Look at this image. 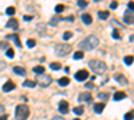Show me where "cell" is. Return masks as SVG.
<instances>
[{"label": "cell", "instance_id": "obj_1", "mask_svg": "<svg viewBox=\"0 0 134 120\" xmlns=\"http://www.w3.org/2000/svg\"><path fill=\"white\" fill-rule=\"evenodd\" d=\"M98 43H99L98 37L94 36V35H90V36H87L86 39H83L78 46H79V48H81L82 52H83V51H91V49L97 48Z\"/></svg>", "mask_w": 134, "mask_h": 120}, {"label": "cell", "instance_id": "obj_2", "mask_svg": "<svg viewBox=\"0 0 134 120\" xmlns=\"http://www.w3.org/2000/svg\"><path fill=\"white\" fill-rule=\"evenodd\" d=\"M88 67H90L95 73H105L107 71V65L105 61L102 60H97V59H93L88 61Z\"/></svg>", "mask_w": 134, "mask_h": 120}, {"label": "cell", "instance_id": "obj_3", "mask_svg": "<svg viewBox=\"0 0 134 120\" xmlns=\"http://www.w3.org/2000/svg\"><path fill=\"white\" fill-rule=\"evenodd\" d=\"M15 115H16V119H18V120H27V117H28V115H30V108H28V105H26V104H19V105L16 107Z\"/></svg>", "mask_w": 134, "mask_h": 120}, {"label": "cell", "instance_id": "obj_4", "mask_svg": "<svg viewBox=\"0 0 134 120\" xmlns=\"http://www.w3.org/2000/svg\"><path fill=\"white\" fill-rule=\"evenodd\" d=\"M70 52H71V46L70 44H57L55 46V53H57L58 56H64Z\"/></svg>", "mask_w": 134, "mask_h": 120}, {"label": "cell", "instance_id": "obj_5", "mask_svg": "<svg viewBox=\"0 0 134 120\" xmlns=\"http://www.w3.org/2000/svg\"><path fill=\"white\" fill-rule=\"evenodd\" d=\"M51 81H52V78L50 75H39L38 78H36V83L39 84V85H42V87H48L50 84H51Z\"/></svg>", "mask_w": 134, "mask_h": 120}, {"label": "cell", "instance_id": "obj_6", "mask_svg": "<svg viewBox=\"0 0 134 120\" xmlns=\"http://www.w3.org/2000/svg\"><path fill=\"white\" fill-rule=\"evenodd\" d=\"M88 71L87 70H79L76 73H75V79L78 80V81H85V80H87V78H88Z\"/></svg>", "mask_w": 134, "mask_h": 120}, {"label": "cell", "instance_id": "obj_7", "mask_svg": "<svg viewBox=\"0 0 134 120\" xmlns=\"http://www.w3.org/2000/svg\"><path fill=\"white\" fill-rule=\"evenodd\" d=\"M91 99H93V97H91V95L88 92H82L79 95V97H78V100H79V102H86V103H90Z\"/></svg>", "mask_w": 134, "mask_h": 120}, {"label": "cell", "instance_id": "obj_8", "mask_svg": "<svg viewBox=\"0 0 134 120\" xmlns=\"http://www.w3.org/2000/svg\"><path fill=\"white\" fill-rule=\"evenodd\" d=\"M59 112L60 113H69V103H67L66 100H62L59 103Z\"/></svg>", "mask_w": 134, "mask_h": 120}, {"label": "cell", "instance_id": "obj_9", "mask_svg": "<svg viewBox=\"0 0 134 120\" xmlns=\"http://www.w3.org/2000/svg\"><path fill=\"white\" fill-rule=\"evenodd\" d=\"M12 90H15V83H14L12 80H8V81L3 85V91H4V92H9V91H12Z\"/></svg>", "mask_w": 134, "mask_h": 120}, {"label": "cell", "instance_id": "obj_10", "mask_svg": "<svg viewBox=\"0 0 134 120\" xmlns=\"http://www.w3.org/2000/svg\"><path fill=\"white\" fill-rule=\"evenodd\" d=\"M7 27L8 28H12V29H18L19 28V23L16 19H9L8 23H7Z\"/></svg>", "mask_w": 134, "mask_h": 120}, {"label": "cell", "instance_id": "obj_11", "mask_svg": "<svg viewBox=\"0 0 134 120\" xmlns=\"http://www.w3.org/2000/svg\"><path fill=\"white\" fill-rule=\"evenodd\" d=\"M124 20H125L126 24H131L133 21H134V15H133L131 12L129 14V11H127V12L125 14V16H124Z\"/></svg>", "mask_w": 134, "mask_h": 120}, {"label": "cell", "instance_id": "obj_12", "mask_svg": "<svg viewBox=\"0 0 134 120\" xmlns=\"http://www.w3.org/2000/svg\"><path fill=\"white\" fill-rule=\"evenodd\" d=\"M82 20H83V23L86 26H90L93 23V17H91V15H88V14H83L82 15Z\"/></svg>", "mask_w": 134, "mask_h": 120}, {"label": "cell", "instance_id": "obj_13", "mask_svg": "<svg viewBox=\"0 0 134 120\" xmlns=\"http://www.w3.org/2000/svg\"><path fill=\"white\" fill-rule=\"evenodd\" d=\"M125 97H126V93L124 91H118V92L114 93V100H117V102L118 100H124Z\"/></svg>", "mask_w": 134, "mask_h": 120}, {"label": "cell", "instance_id": "obj_14", "mask_svg": "<svg viewBox=\"0 0 134 120\" xmlns=\"http://www.w3.org/2000/svg\"><path fill=\"white\" fill-rule=\"evenodd\" d=\"M103 108H105V103H97L94 105V112L95 113H102Z\"/></svg>", "mask_w": 134, "mask_h": 120}, {"label": "cell", "instance_id": "obj_15", "mask_svg": "<svg viewBox=\"0 0 134 120\" xmlns=\"http://www.w3.org/2000/svg\"><path fill=\"white\" fill-rule=\"evenodd\" d=\"M7 39H12L18 47H21V43H20V39H19V35L18 34H14L12 36H7Z\"/></svg>", "mask_w": 134, "mask_h": 120}, {"label": "cell", "instance_id": "obj_16", "mask_svg": "<svg viewBox=\"0 0 134 120\" xmlns=\"http://www.w3.org/2000/svg\"><path fill=\"white\" fill-rule=\"evenodd\" d=\"M115 80H117V81H119L121 84H127V79L125 78L124 75H121V73H119V75H118V73L115 75Z\"/></svg>", "mask_w": 134, "mask_h": 120}, {"label": "cell", "instance_id": "obj_17", "mask_svg": "<svg viewBox=\"0 0 134 120\" xmlns=\"http://www.w3.org/2000/svg\"><path fill=\"white\" fill-rule=\"evenodd\" d=\"M14 72L20 75V76H26V70L21 68V67H14Z\"/></svg>", "mask_w": 134, "mask_h": 120}, {"label": "cell", "instance_id": "obj_18", "mask_svg": "<svg viewBox=\"0 0 134 120\" xmlns=\"http://www.w3.org/2000/svg\"><path fill=\"white\" fill-rule=\"evenodd\" d=\"M32 71L35 73H38V75H43L44 73V67H43V65H36V67H34Z\"/></svg>", "mask_w": 134, "mask_h": 120}, {"label": "cell", "instance_id": "obj_19", "mask_svg": "<svg viewBox=\"0 0 134 120\" xmlns=\"http://www.w3.org/2000/svg\"><path fill=\"white\" fill-rule=\"evenodd\" d=\"M23 85L27 87V88H34V87L36 85V81H34V80H24Z\"/></svg>", "mask_w": 134, "mask_h": 120}, {"label": "cell", "instance_id": "obj_20", "mask_svg": "<svg viewBox=\"0 0 134 120\" xmlns=\"http://www.w3.org/2000/svg\"><path fill=\"white\" fill-rule=\"evenodd\" d=\"M58 83H59V85H62V87H64V85H67L70 83V79L67 78V76H64V78H60L59 80H58Z\"/></svg>", "mask_w": 134, "mask_h": 120}, {"label": "cell", "instance_id": "obj_21", "mask_svg": "<svg viewBox=\"0 0 134 120\" xmlns=\"http://www.w3.org/2000/svg\"><path fill=\"white\" fill-rule=\"evenodd\" d=\"M98 16H99V19L105 20V19H107V17L110 16V14L106 12V11H99V12H98Z\"/></svg>", "mask_w": 134, "mask_h": 120}, {"label": "cell", "instance_id": "obj_22", "mask_svg": "<svg viewBox=\"0 0 134 120\" xmlns=\"http://www.w3.org/2000/svg\"><path fill=\"white\" fill-rule=\"evenodd\" d=\"M5 55H7L8 59H14V56H15V51H14V48H8L7 52H5Z\"/></svg>", "mask_w": 134, "mask_h": 120}, {"label": "cell", "instance_id": "obj_23", "mask_svg": "<svg viewBox=\"0 0 134 120\" xmlns=\"http://www.w3.org/2000/svg\"><path fill=\"white\" fill-rule=\"evenodd\" d=\"M83 112H85V110H83V107H82V105H79V107H75V108H74V113H75V115H78V116L82 115Z\"/></svg>", "mask_w": 134, "mask_h": 120}, {"label": "cell", "instance_id": "obj_24", "mask_svg": "<svg viewBox=\"0 0 134 120\" xmlns=\"http://www.w3.org/2000/svg\"><path fill=\"white\" fill-rule=\"evenodd\" d=\"M98 97H99L100 100H107L109 99V93L107 92H99L98 93Z\"/></svg>", "mask_w": 134, "mask_h": 120}, {"label": "cell", "instance_id": "obj_25", "mask_svg": "<svg viewBox=\"0 0 134 120\" xmlns=\"http://www.w3.org/2000/svg\"><path fill=\"white\" fill-rule=\"evenodd\" d=\"M15 12H16L15 7H8V8H7V11H5V14H7V15H9V16L15 15Z\"/></svg>", "mask_w": 134, "mask_h": 120}, {"label": "cell", "instance_id": "obj_26", "mask_svg": "<svg viewBox=\"0 0 134 120\" xmlns=\"http://www.w3.org/2000/svg\"><path fill=\"white\" fill-rule=\"evenodd\" d=\"M35 46H36V41L34 40V39H28V40H27V47H28V48H34Z\"/></svg>", "mask_w": 134, "mask_h": 120}, {"label": "cell", "instance_id": "obj_27", "mask_svg": "<svg viewBox=\"0 0 134 120\" xmlns=\"http://www.w3.org/2000/svg\"><path fill=\"white\" fill-rule=\"evenodd\" d=\"M82 58H83V52H82V51H78V52L74 53V59H75V60H79V59H82Z\"/></svg>", "mask_w": 134, "mask_h": 120}, {"label": "cell", "instance_id": "obj_28", "mask_svg": "<svg viewBox=\"0 0 134 120\" xmlns=\"http://www.w3.org/2000/svg\"><path fill=\"white\" fill-rule=\"evenodd\" d=\"M72 37V32H70V31H66L64 34H63V39L64 40H69V39H71Z\"/></svg>", "mask_w": 134, "mask_h": 120}, {"label": "cell", "instance_id": "obj_29", "mask_svg": "<svg viewBox=\"0 0 134 120\" xmlns=\"http://www.w3.org/2000/svg\"><path fill=\"white\" fill-rule=\"evenodd\" d=\"M134 119V111H130L125 115V120H133Z\"/></svg>", "mask_w": 134, "mask_h": 120}, {"label": "cell", "instance_id": "obj_30", "mask_svg": "<svg viewBox=\"0 0 134 120\" xmlns=\"http://www.w3.org/2000/svg\"><path fill=\"white\" fill-rule=\"evenodd\" d=\"M63 9H64V5H63V4H57V7H55V12H57V14H60Z\"/></svg>", "mask_w": 134, "mask_h": 120}, {"label": "cell", "instance_id": "obj_31", "mask_svg": "<svg viewBox=\"0 0 134 120\" xmlns=\"http://www.w3.org/2000/svg\"><path fill=\"white\" fill-rule=\"evenodd\" d=\"M60 63H51V70H55V71H58L60 70Z\"/></svg>", "mask_w": 134, "mask_h": 120}, {"label": "cell", "instance_id": "obj_32", "mask_svg": "<svg viewBox=\"0 0 134 120\" xmlns=\"http://www.w3.org/2000/svg\"><path fill=\"white\" fill-rule=\"evenodd\" d=\"M59 20H63V17H54V19H51L50 24H51V26H57Z\"/></svg>", "mask_w": 134, "mask_h": 120}, {"label": "cell", "instance_id": "obj_33", "mask_svg": "<svg viewBox=\"0 0 134 120\" xmlns=\"http://www.w3.org/2000/svg\"><path fill=\"white\" fill-rule=\"evenodd\" d=\"M124 60H125V63H126L127 65H130V64H133V61H134V58H133V56H126Z\"/></svg>", "mask_w": 134, "mask_h": 120}, {"label": "cell", "instance_id": "obj_34", "mask_svg": "<svg viewBox=\"0 0 134 120\" xmlns=\"http://www.w3.org/2000/svg\"><path fill=\"white\" fill-rule=\"evenodd\" d=\"M111 36H113L114 39H121V35H119V32H118L117 29H114V31H113V34H111Z\"/></svg>", "mask_w": 134, "mask_h": 120}, {"label": "cell", "instance_id": "obj_35", "mask_svg": "<svg viewBox=\"0 0 134 120\" xmlns=\"http://www.w3.org/2000/svg\"><path fill=\"white\" fill-rule=\"evenodd\" d=\"M78 5H79L81 8H83V7L87 5V2H85V0H79V2H78Z\"/></svg>", "mask_w": 134, "mask_h": 120}, {"label": "cell", "instance_id": "obj_36", "mask_svg": "<svg viewBox=\"0 0 134 120\" xmlns=\"http://www.w3.org/2000/svg\"><path fill=\"white\" fill-rule=\"evenodd\" d=\"M127 8H129L130 11H134V2H129V4H127Z\"/></svg>", "mask_w": 134, "mask_h": 120}, {"label": "cell", "instance_id": "obj_37", "mask_svg": "<svg viewBox=\"0 0 134 120\" xmlns=\"http://www.w3.org/2000/svg\"><path fill=\"white\" fill-rule=\"evenodd\" d=\"M117 7H118V2H113V3L110 4V8H111V9H114V8H117Z\"/></svg>", "mask_w": 134, "mask_h": 120}, {"label": "cell", "instance_id": "obj_38", "mask_svg": "<svg viewBox=\"0 0 134 120\" xmlns=\"http://www.w3.org/2000/svg\"><path fill=\"white\" fill-rule=\"evenodd\" d=\"M86 88L93 90V88H94V84H93V83H87V84H86Z\"/></svg>", "mask_w": 134, "mask_h": 120}, {"label": "cell", "instance_id": "obj_39", "mask_svg": "<svg viewBox=\"0 0 134 120\" xmlns=\"http://www.w3.org/2000/svg\"><path fill=\"white\" fill-rule=\"evenodd\" d=\"M0 48H7V43H5V41L0 43Z\"/></svg>", "mask_w": 134, "mask_h": 120}, {"label": "cell", "instance_id": "obj_40", "mask_svg": "<svg viewBox=\"0 0 134 120\" xmlns=\"http://www.w3.org/2000/svg\"><path fill=\"white\" fill-rule=\"evenodd\" d=\"M8 119V115H2L0 116V120H7Z\"/></svg>", "mask_w": 134, "mask_h": 120}, {"label": "cell", "instance_id": "obj_41", "mask_svg": "<svg viewBox=\"0 0 134 120\" xmlns=\"http://www.w3.org/2000/svg\"><path fill=\"white\" fill-rule=\"evenodd\" d=\"M52 120H64V119H63V117H60V116H55Z\"/></svg>", "mask_w": 134, "mask_h": 120}, {"label": "cell", "instance_id": "obj_42", "mask_svg": "<svg viewBox=\"0 0 134 120\" xmlns=\"http://www.w3.org/2000/svg\"><path fill=\"white\" fill-rule=\"evenodd\" d=\"M24 20H32V16H28V15H26V16H24Z\"/></svg>", "mask_w": 134, "mask_h": 120}, {"label": "cell", "instance_id": "obj_43", "mask_svg": "<svg viewBox=\"0 0 134 120\" xmlns=\"http://www.w3.org/2000/svg\"><path fill=\"white\" fill-rule=\"evenodd\" d=\"M131 40H134V36H131Z\"/></svg>", "mask_w": 134, "mask_h": 120}, {"label": "cell", "instance_id": "obj_44", "mask_svg": "<svg viewBox=\"0 0 134 120\" xmlns=\"http://www.w3.org/2000/svg\"><path fill=\"white\" fill-rule=\"evenodd\" d=\"M74 120H79V119H74Z\"/></svg>", "mask_w": 134, "mask_h": 120}]
</instances>
